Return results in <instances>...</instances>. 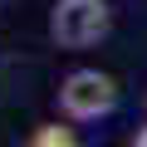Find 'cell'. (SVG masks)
Returning <instances> with one entry per match:
<instances>
[{
  "label": "cell",
  "instance_id": "cell-1",
  "mask_svg": "<svg viewBox=\"0 0 147 147\" xmlns=\"http://www.w3.org/2000/svg\"><path fill=\"white\" fill-rule=\"evenodd\" d=\"M54 98H59L64 123H98V118H108L118 108V79L84 64V69H69L59 79Z\"/></svg>",
  "mask_w": 147,
  "mask_h": 147
},
{
  "label": "cell",
  "instance_id": "cell-2",
  "mask_svg": "<svg viewBox=\"0 0 147 147\" xmlns=\"http://www.w3.org/2000/svg\"><path fill=\"white\" fill-rule=\"evenodd\" d=\"M108 30H113L108 0H54V10H49V34L64 49H88L108 39Z\"/></svg>",
  "mask_w": 147,
  "mask_h": 147
},
{
  "label": "cell",
  "instance_id": "cell-3",
  "mask_svg": "<svg viewBox=\"0 0 147 147\" xmlns=\"http://www.w3.org/2000/svg\"><path fill=\"white\" fill-rule=\"evenodd\" d=\"M25 147H84V142H79V132H74L69 123H59V118H54V123H39V127L30 132V142H25Z\"/></svg>",
  "mask_w": 147,
  "mask_h": 147
},
{
  "label": "cell",
  "instance_id": "cell-4",
  "mask_svg": "<svg viewBox=\"0 0 147 147\" xmlns=\"http://www.w3.org/2000/svg\"><path fill=\"white\" fill-rule=\"evenodd\" d=\"M127 147H147V127H142V132H137V137H132Z\"/></svg>",
  "mask_w": 147,
  "mask_h": 147
}]
</instances>
